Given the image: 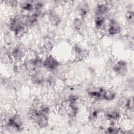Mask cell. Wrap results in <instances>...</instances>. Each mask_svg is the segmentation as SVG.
I'll list each match as a JSON object with an SVG mask.
<instances>
[{"mask_svg":"<svg viewBox=\"0 0 134 134\" xmlns=\"http://www.w3.org/2000/svg\"><path fill=\"white\" fill-rule=\"evenodd\" d=\"M46 77L43 73L39 70L30 73V80L32 83L35 85L41 86L46 83Z\"/></svg>","mask_w":134,"mask_h":134,"instance_id":"cell-11","label":"cell"},{"mask_svg":"<svg viewBox=\"0 0 134 134\" xmlns=\"http://www.w3.org/2000/svg\"><path fill=\"white\" fill-rule=\"evenodd\" d=\"M123 114L119 108L108 109L104 113V117L109 123H117L122 117Z\"/></svg>","mask_w":134,"mask_h":134,"instance_id":"cell-5","label":"cell"},{"mask_svg":"<svg viewBox=\"0 0 134 134\" xmlns=\"http://www.w3.org/2000/svg\"><path fill=\"white\" fill-rule=\"evenodd\" d=\"M59 66V61L52 54H48L43 58V68L48 71H54Z\"/></svg>","mask_w":134,"mask_h":134,"instance_id":"cell-6","label":"cell"},{"mask_svg":"<svg viewBox=\"0 0 134 134\" xmlns=\"http://www.w3.org/2000/svg\"><path fill=\"white\" fill-rule=\"evenodd\" d=\"M11 59L16 62H23L26 57L25 50L21 46H14L10 50Z\"/></svg>","mask_w":134,"mask_h":134,"instance_id":"cell-9","label":"cell"},{"mask_svg":"<svg viewBox=\"0 0 134 134\" xmlns=\"http://www.w3.org/2000/svg\"><path fill=\"white\" fill-rule=\"evenodd\" d=\"M129 69L128 63L124 60H118L113 66V70L118 75L124 76L127 74Z\"/></svg>","mask_w":134,"mask_h":134,"instance_id":"cell-10","label":"cell"},{"mask_svg":"<svg viewBox=\"0 0 134 134\" xmlns=\"http://www.w3.org/2000/svg\"><path fill=\"white\" fill-rule=\"evenodd\" d=\"M109 124L104 129V132L107 133H126L125 129L118 126L117 123H109Z\"/></svg>","mask_w":134,"mask_h":134,"instance_id":"cell-18","label":"cell"},{"mask_svg":"<svg viewBox=\"0 0 134 134\" xmlns=\"http://www.w3.org/2000/svg\"><path fill=\"white\" fill-rule=\"evenodd\" d=\"M72 25L76 31H80L84 26V19L80 17H76L73 20Z\"/></svg>","mask_w":134,"mask_h":134,"instance_id":"cell-21","label":"cell"},{"mask_svg":"<svg viewBox=\"0 0 134 134\" xmlns=\"http://www.w3.org/2000/svg\"><path fill=\"white\" fill-rule=\"evenodd\" d=\"M23 62L26 70L30 73L43 68V58L39 55L26 56Z\"/></svg>","mask_w":134,"mask_h":134,"instance_id":"cell-4","label":"cell"},{"mask_svg":"<svg viewBox=\"0 0 134 134\" xmlns=\"http://www.w3.org/2000/svg\"><path fill=\"white\" fill-rule=\"evenodd\" d=\"M8 28L14 35L18 38L25 36L29 29L25 23L24 17L18 15L14 16L9 19Z\"/></svg>","mask_w":134,"mask_h":134,"instance_id":"cell-2","label":"cell"},{"mask_svg":"<svg viewBox=\"0 0 134 134\" xmlns=\"http://www.w3.org/2000/svg\"><path fill=\"white\" fill-rule=\"evenodd\" d=\"M5 126L16 131H21L24 129V125L20 116L16 113H7L4 119Z\"/></svg>","mask_w":134,"mask_h":134,"instance_id":"cell-3","label":"cell"},{"mask_svg":"<svg viewBox=\"0 0 134 134\" xmlns=\"http://www.w3.org/2000/svg\"><path fill=\"white\" fill-rule=\"evenodd\" d=\"M110 9L109 4L106 2L98 3L94 8L95 15L106 16Z\"/></svg>","mask_w":134,"mask_h":134,"instance_id":"cell-13","label":"cell"},{"mask_svg":"<svg viewBox=\"0 0 134 134\" xmlns=\"http://www.w3.org/2000/svg\"><path fill=\"white\" fill-rule=\"evenodd\" d=\"M73 53L76 59L79 60L85 58L88 55V50L79 44H75L72 48Z\"/></svg>","mask_w":134,"mask_h":134,"instance_id":"cell-12","label":"cell"},{"mask_svg":"<svg viewBox=\"0 0 134 134\" xmlns=\"http://www.w3.org/2000/svg\"><path fill=\"white\" fill-rule=\"evenodd\" d=\"M77 10L79 17L84 19L88 15L90 11V7L88 4L83 2L79 5L77 8Z\"/></svg>","mask_w":134,"mask_h":134,"instance_id":"cell-16","label":"cell"},{"mask_svg":"<svg viewBox=\"0 0 134 134\" xmlns=\"http://www.w3.org/2000/svg\"><path fill=\"white\" fill-rule=\"evenodd\" d=\"M94 24L95 28L98 30H102L105 29L106 26V16L95 15Z\"/></svg>","mask_w":134,"mask_h":134,"instance_id":"cell-15","label":"cell"},{"mask_svg":"<svg viewBox=\"0 0 134 134\" xmlns=\"http://www.w3.org/2000/svg\"><path fill=\"white\" fill-rule=\"evenodd\" d=\"M116 97V93L113 90L105 88L103 100L106 102H111L114 100Z\"/></svg>","mask_w":134,"mask_h":134,"instance_id":"cell-19","label":"cell"},{"mask_svg":"<svg viewBox=\"0 0 134 134\" xmlns=\"http://www.w3.org/2000/svg\"><path fill=\"white\" fill-rule=\"evenodd\" d=\"M126 21L130 25H133L134 22V12L132 10H128L125 15Z\"/></svg>","mask_w":134,"mask_h":134,"instance_id":"cell-22","label":"cell"},{"mask_svg":"<svg viewBox=\"0 0 134 134\" xmlns=\"http://www.w3.org/2000/svg\"><path fill=\"white\" fill-rule=\"evenodd\" d=\"M102 110L97 108H91L88 113V119L90 122L95 124L98 122L101 119V117L103 115Z\"/></svg>","mask_w":134,"mask_h":134,"instance_id":"cell-14","label":"cell"},{"mask_svg":"<svg viewBox=\"0 0 134 134\" xmlns=\"http://www.w3.org/2000/svg\"><path fill=\"white\" fill-rule=\"evenodd\" d=\"M34 11L41 13L42 9L44 7L45 4L42 1H35L34 2Z\"/></svg>","mask_w":134,"mask_h":134,"instance_id":"cell-23","label":"cell"},{"mask_svg":"<svg viewBox=\"0 0 134 134\" xmlns=\"http://www.w3.org/2000/svg\"><path fill=\"white\" fill-rule=\"evenodd\" d=\"M107 34L110 37H115L121 32V27L119 23L115 19H110L108 20L105 27Z\"/></svg>","mask_w":134,"mask_h":134,"instance_id":"cell-7","label":"cell"},{"mask_svg":"<svg viewBox=\"0 0 134 134\" xmlns=\"http://www.w3.org/2000/svg\"><path fill=\"white\" fill-rule=\"evenodd\" d=\"M48 18L51 25L53 26H58L61 22L60 16L55 12H50Z\"/></svg>","mask_w":134,"mask_h":134,"instance_id":"cell-20","label":"cell"},{"mask_svg":"<svg viewBox=\"0 0 134 134\" xmlns=\"http://www.w3.org/2000/svg\"><path fill=\"white\" fill-rule=\"evenodd\" d=\"M28 115L29 119L40 128H45L49 125L50 115L41 110L37 104L33 105L30 107Z\"/></svg>","mask_w":134,"mask_h":134,"instance_id":"cell-1","label":"cell"},{"mask_svg":"<svg viewBox=\"0 0 134 134\" xmlns=\"http://www.w3.org/2000/svg\"><path fill=\"white\" fill-rule=\"evenodd\" d=\"M105 88L102 86H96L89 88L87 90V95L93 100H102Z\"/></svg>","mask_w":134,"mask_h":134,"instance_id":"cell-8","label":"cell"},{"mask_svg":"<svg viewBox=\"0 0 134 134\" xmlns=\"http://www.w3.org/2000/svg\"><path fill=\"white\" fill-rule=\"evenodd\" d=\"M19 7L23 13V15H26L34 12V1H24L19 4Z\"/></svg>","mask_w":134,"mask_h":134,"instance_id":"cell-17","label":"cell"}]
</instances>
